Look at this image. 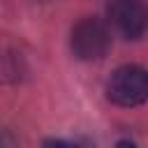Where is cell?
I'll list each match as a JSON object with an SVG mask.
<instances>
[{
    "mask_svg": "<svg viewBox=\"0 0 148 148\" xmlns=\"http://www.w3.org/2000/svg\"><path fill=\"white\" fill-rule=\"evenodd\" d=\"M111 46V32L104 21L95 16L81 18L72 28V51L79 60H99Z\"/></svg>",
    "mask_w": 148,
    "mask_h": 148,
    "instance_id": "2",
    "label": "cell"
},
{
    "mask_svg": "<svg viewBox=\"0 0 148 148\" xmlns=\"http://www.w3.org/2000/svg\"><path fill=\"white\" fill-rule=\"evenodd\" d=\"M106 16L109 25L125 39H139L148 30V7L141 0H111Z\"/></svg>",
    "mask_w": 148,
    "mask_h": 148,
    "instance_id": "3",
    "label": "cell"
},
{
    "mask_svg": "<svg viewBox=\"0 0 148 148\" xmlns=\"http://www.w3.org/2000/svg\"><path fill=\"white\" fill-rule=\"evenodd\" d=\"M106 97L118 106H139L148 99V69L123 65L106 81Z\"/></svg>",
    "mask_w": 148,
    "mask_h": 148,
    "instance_id": "1",
    "label": "cell"
},
{
    "mask_svg": "<svg viewBox=\"0 0 148 148\" xmlns=\"http://www.w3.org/2000/svg\"><path fill=\"white\" fill-rule=\"evenodd\" d=\"M44 148H79L76 143H69L65 139H46L44 141Z\"/></svg>",
    "mask_w": 148,
    "mask_h": 148,
    "instance_id": "4",
    "label": "cell"
},
{
    "mask_svg": "<svg viewBox=\"0 0 148 148\" xmlns=\"http://www.w3.org/2000/svg\"><path fill=\"white\" fill-rule=\"evenodd\" d=\"M116 148H139V146H134L132 141H118V143H116Z\"/></svg>",
    "mask_w": 148,
    "mask_h": 148,
    "instance_id": "6",
    "label": "cell"
},
{
    "mask_svg": "<svg viewBox=\"0 0 148 148\" xmlns=\"http://www.w3.org/2000/svg\"><path fill=\"white\" fill-rule=\"evenodd\" d=\"M0 148H16L14 139H12L7 132H2V130H0Z\"/></svg>",
    "mask_w": 148,
    "mask_h": 148,
    "instance_id": "5",
    "label": "cell"
}]
</instances>
